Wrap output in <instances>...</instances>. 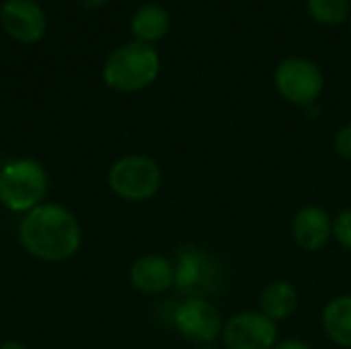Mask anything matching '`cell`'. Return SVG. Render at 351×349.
<instances>
[{
  "label": "cell",
  "mask_w": 351,
  "mask_h": 349,
  "mask_svg": "<svg viewBox=\"0 0 351 349\" xmlns=\"http://www.w3.org/2000/svg\"><path fill=\"white\" fill-rule=\"evenodd\" d=\"M224 265L206 249L183 245L175 255V288L185 298H212L226 288Z\"/></svg>",
  "instance_id": "3"
},
{
  "label": "cell",
  "mask_w": 351,
  "mask_h": 349,
  "mask_svg": "<svg viewBox=\"0 0 351 349\" xmlns=\"http://www.w3.org/2000/svg\"><path fill=\"white\" fill-rule=\"evenodd\" d=\"M325 335L339 348L351 349V294L331 298L321 315Z\"/></svg>",
  "instance_id": "14"
},
{
  "label": "cell",
  "mask_w": 351,
  "mask_h": 349,
  "mask_svg": "<svg viewBox=\"0 0 351 349\" xmlns=\"http://www.w3.org/2000/svg\"><path fill=\"white\" fill-rule=\"evenodd\" d=\"M350 31H351V27H350Z\"/></svg>",
  "instance_id": "22"
},
{
  "label": "cell",
  "mask_w": 351,
  "mask_h": 349,
  "mask_svg": "<svg viewBox=\"0 0 351 349\" xmlns=\"http://www.w3.org/2000/svg\"><path fill=\"white\" fill-rule=\"evenodd\" d=\"M109 187L125 202H148L162 185L158 163L146 154H128L113 163L107 175Z\"/></svg>",
  "instance_id": "5"
},
{
  "label": "cell",
  "mask_w": 351,
  "mask_h": 349,
  "mask_svg": "<svg viewBox=\"0 0 351 349\" xmlns=\"http://www.w3.org/2000/svg\"><path fill=\"white\" fill-rule=\"evenodd\" d=\"M130 29H132V35L136 41L154 45L169 33L171 16L165 6H160L156 2H148V4H142L134 12V16L130 21Z\"/></svg>",
  "instance_id": "13"
},
{
  "label": "cell",
  "mask_w": 351,
  "mask_h": 349,
  "mask_svg": "<svg viewBox=\"0 0 351 349\" xmlns=\"http://www.w3.org/2000/svg\"><path fill=\"white\" fill-rule=\"evenodd\" d=\"M130 282L142 294H162L175 286V261L158 253L142 255L130 267Z\"/></svg>",
  "instance_id": "11"
},
{
  "label": "cell",
  "mask_w": 351,
  "mask_h": 349,
  "mask_svg": "<svg viewBox=\"0 0 351 349\" xmlns=\"http://www.w3.org/2000/svg\"><path fill=\"white\" fill-rule=\"evenodd\" d=\"M86 8H99V6H103L107 0H80Z\"/></svg>",
  "instance_id": "19"
},
{
  "label": "cell",
  "mask_w": 351,
  "mask_h": 349,
  "mask_svg": "<svg viewBox=\"0 0 351 349\" xmlns=\"http://www.w3.org/2000/svg\"><path fill=\"white\" fill-rule=\"evenodd\" d=\"M306 10L319 25L335 27L350 19L351 0H306Z\"/></svg>",
  "instance_id": "15"
},
{
  "label": "cell",
  "mask_w": 351,
  "mask_h": 349,
  "mask_svg": "<svg viewBox=\"0 0 351 349\" xmlns=\"http://www.w3.org/2000/svg\"><path fill=\"white\" fill-rule=\"evenodd\" d=\"M197 349H216V348H212V346H208V348H197Z\"/></svg>",
  "instance_id": "21"
},
{
  "label": "cell",
  "mask_w": 351,
  "mask_h": 349,
  "mask_svg": "<svg viewBox=\"0 0 351 349\" xmlns=\"http://www.w3.org/2000/svg\"><path fill=\"white\" fill-rule=\"evenodd\" d=\"M0 349H27L23 344H19V341H6V344H2Z\"/></svg>",
  "instance_id": "20"
},
{
  "label": "cell",
  "mask_w": 351,
  "mask_h": 349,
  "mask_svg": "<svg viewBox=\"0 0 351 349\" xmlns=\"http://www.w3.org/2000/svg\"><path fill=\"white\" fill-rule=\"evenodd\" d=\"M0 23L4 31L21 43L39 41L47 29L45 12L35 0H6L0 6Z\"/></svg>",
  "instance_id": "9"
},
{
  "label": "cell",
  "mask_w": 351,
  "mask_h": 349,
  "mask_svg": "<svg viewBox=\"0 0 351 349\" xmlns=\"http://www.w3.org/2000/svg\"><path fill=\"white\" fill-rule=\"evenodd\" d=\"M47 173L33 158H16L0 169V202L10 212H31L43 204Z\"/></svg>",
  "instance_id": "4"
},
{
  "label": "cell",
  "mask_w": 351,
  "mask_h": 349,
  "mask_svg": "<svg viewBox=\"0 0 351 349\" xmlns=\"http://www.w3.org/2000/svg\"><path fill=\"white\" fill-rule=\"evenodd\" d=\"M300 304L298 290L286 282V280H274L269 282L259 296V313H263L267 319L280 323L290 319Z\"/></svg>",
  "instance_id": "12"
},
{
  "label": "cell",
  "mask_w": 351,
  "mask_h": 349,
  "mask_svg": "<svg viewBox=\"0 0 351 349\" xmlns=\"http://www.w3.org/2000/svg\"><path fill=\"white\" fill-rule=\"evenodd\" d=\"M21 245L37 259H70L82 243L78 218L60 204H41L27 212L19 226Z\"/></svg>",
  "instance_id": "1"
},
{
  "label": "cell",
  "mask_w": 351,
  "mask_h": 349,
  "mask_svg": "<svg viewBox=\"0 0 351 349\" xmlns=\"http://www.w3.org/2000/svg\"><path fill=\"white\" fill-rule=\"evenodd\" d=\"M173 325L183 339L199 348L212 346L224 329L220 311L208 298H183L173 313Z\"/></svg>",
  "instance_id": "7"
},
{
  "label": "cell",
  "mask_w": 351,
  "mask_h": 349,
  "mask_svg": "<svg viewBox=\"0 0 351 349\" xmlns=\"http://www.w3.org/2000/svg\"><path fill=\"white\" fill-rule=\"evenodd\" d=\"M160 74V56L154 45L128 41L113 49L103 64V80L119 93H138L154 84Z\"/></svg>",
  "instance_id": "2"
},
{
  "label": "cell",
  "mask_w": 351,
  "mask_h": 349,
  "mask_svg": "<svg viewBox=\"0 0 351 349\" xmlns=\"http://www.w3.org/2000/svg\"><path fill=\"white\" fill-rule=\"evenodd\" d=\"M274 349H315L311 344L300 341V339H286V341H278Z\"/></svg>",
  "instance_id": "18"
},
{
  "label": "cell",
  "mask_w": 351,
  "mask_h": 349,
  "mask_svg": "<svg viewBox=\"0 0 351 349\" xmlns=\"http://www.w3.org/2000/svg\"><path fill=\"white\" fill-rule=\"evenodd\" d=\"M333 146H335V152L341 158H346V160L351 163V123L337 130L335 140H333Z\"/></svg>",
  "instance_id": "17"
},
{
  "label": "cell",
  "mask_w": 351,
  "mask_h": 349,
  "mask_svg": "<svg viewBox=\"0 0 351 349\" xmlns=\"http://www.w3.org/2000/svg\"><path fill=\"white\" fill-rule=\"evenodd\" d=\"M333 239L343 247L351 251V208L341 210L333 218Z\"/></svg>",
  "instance_id": "16"
},
{
  "label": "cell",
  "mask_w": 351,
  "mask_h": 349,
  "mask_svg": "<svg viewBox=\"0 0 351 349\" xmlns=\"http://www.w3.org/2000/svg\"><path fill=\"white\" fill-rule=\"evenodd\" d=\"M274 84L280 97L298 107H313L325 88V76L319 64L304 56H290L276 66Z\"/></svg>",
  "instance_id": "6"
},
{
  "label": "cell",
  "mask_w": 351,
  "mask_h": 349,
  "mask_svg": "<svg viewBox=\"0 0 351 349\" xmlns=\"http://www.w3.org/2000/svg\"><path fill=\"white\" fill-rule=\"evenodd\" d=\"M292 237L306 253H317L333 239V218L319 206H304L294 214Z\"/></svg>",
  "instance_id": "10"
},
{
  "label": "cell",
  "mask_w": 351,
  "mask_h": 349,
  "mask_svg": "<svg viewBox=\"0 0 351 349\" xmlns=\"http://www.w3.org/2000/svg\"><path fill=\"white\" fill-rule=\"evenodd\" d=\"M220 339L226 349H274L278 323L259 311H243L224 323Z\"/></svg>",
  "instance_id": "8"
}]
</instances>
